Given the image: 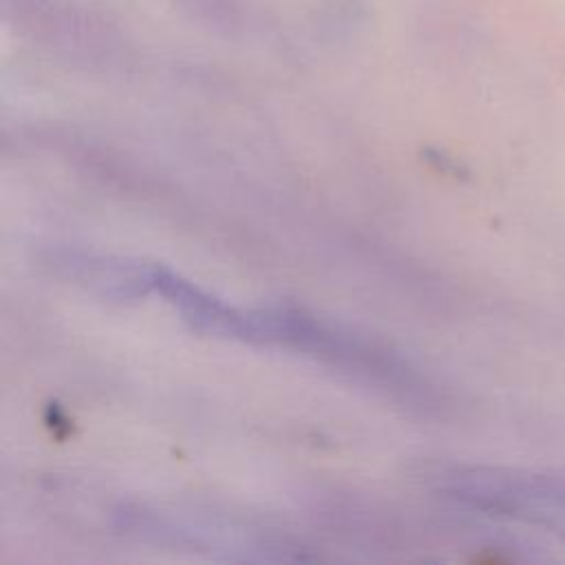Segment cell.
<instances>
[{
  "instance_id": "cell-1",
  "label": "cell",
  "mask_w": 565,
  "mask_h": 565,
  "mask_svg": "<svg viewBox=\"0 0 565 565\" xmlns=\"http://www.w3.org/2000/svg\"><path fill=\"white\" fill-rule=\"evenodd\" d=\"M450 483L463 501L543 527L565 541V479L527 470L479 468L450 477Z\"/></svg>"
}]
</instances>
